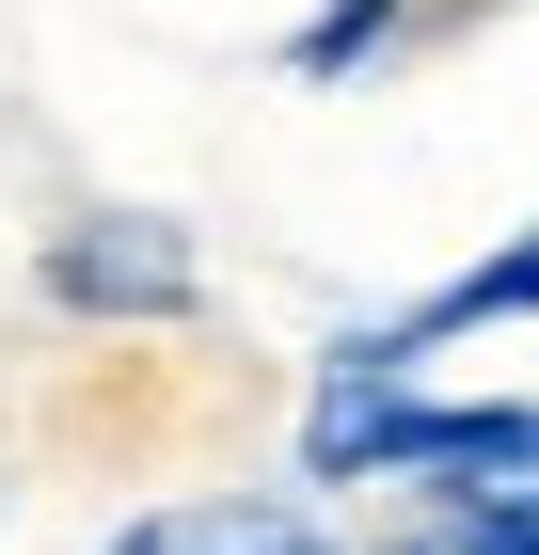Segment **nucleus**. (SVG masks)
Segmentation results:
<instances>
[{"mask_svg": "<svg viewBox=\"0 0 539 555\" xmlns=\"http://www.w3.org/2000/svg\"><path fill=\"white\" fill-rule=\"evenodd\" d=\"M112 555H333L301 508H159V524H127Z\"/></svg>", "mask_w": 539, "mask_h": 555, "instance_id": "1", "label": "nucleus"}, {"mask_svg": "<svg viewBox=\"0 0 539 555\" xmlns=\"http://www.w3.org/2000/svg\"><path fill=\"white\" fill-rule=\"evenodd\" d=\"M397 555H539V508H476V492H460V524H428V540H397Z\"/></svg>", "mask_w": 539, "mask_h": 555, "instance_id": "4", "label": "nucleus"}, {"mask_svg": "<svg viewBox=\"0 0 539 555\" xmlns=\"http://www.w3.org/2000/svg\"><path fill=\"white\" fill-rule=\"evenodd\" d=\"M476 318H539V238H524V255H492V270H460L445 301H413L381 349H413V334H476Z\"/></svg>", "mask_w": 539, "mask_h": 555, "instance_id": "2", "label": "nucleus"}, {"mask_svg": "<svg viewBox=\"0 0 539 555\" xmlns=\"http://www.w3.org/2000/svg\"><path fill=\"white\" fill-rule=\"evenodd\" d=\"M64 301H175V255H143V222H80Z\"/></svg>", "mask_w": 539, "mask_h": 555, "instance_id": "3", "label": "nucleus"}]
</instances>
